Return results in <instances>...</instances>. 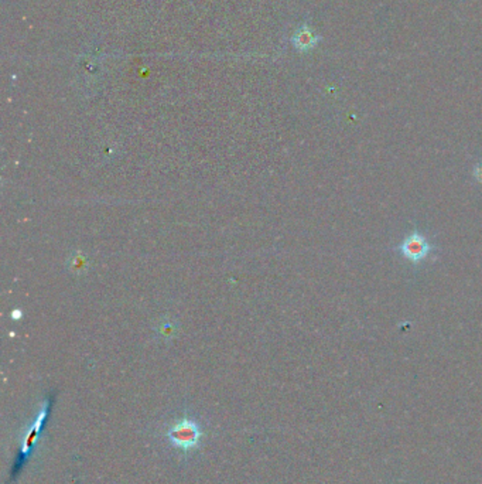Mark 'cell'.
Wrapping results in <instances>:
<instances>
[{
	"label": "cell",
	"instance_id": "cell-4",
	"mask_svg": "<svg viewBox=\"0 0 482 484\" xmlns=\"http://www.w3.org/2000/svg\"><path fill=\"white\" fill-rule=\"evenodd\" d=\"M473 176H474V179H476V180L480 183V184H482V160L481 162H478V163L474 166Z\"/></svg>",
	"mask_w": 482,
	"mask_h": 484
},
{
	"label": "cell",
	"instance_id": "cell-3",
	"mask_svg": "<svg viewBox=\"0 0 482 484\" xmlns=\"http://www.w3.org/2000/svg\"><path fill=\"white\" fill-rule=\"evenodd\" d=\"M47 415H48V403L44 404V407L41 408V411L37 415V418L30 424V427L24 432V438H23L21 446H20V455L23 456V459L27 458L31 454V451L34 449V446L37 444V439L40 437L42 424L47 420Z\"/></svg>",
	"mask_w": 482,
	"mask_h": 484
},
{
	"label": "cell",
	"instance_id": "cell-2",
	"mask_svg": "<svg viewBox=\"0 0 482 484\" xmlns=\"http://www.w3.org/2000/svg\"><path fill=\"white\" fill-rule=\"evenodd\" d=\"M398 249L406 259L412 261L413 264H419L428 258V255L433 249V245H430L423 234H420L419 231H413L403 240Z\"/></svg>",
	"mask_w": 482,
	"mask_h": 484
},
{
	"label": "cell",
	"instance_id": "cell-1",
	"mask_svg": "<svg viewBox=\"0 0 482 484\" xmlns=\"http://www.w3.org/2000/svg\"><path fill=\"white\" fill-rule=\"evenodd\" d=\"M201 437H202V432L198 424L190 418H184L178 421L167 432V438L170 444L183 452L194 451L198 446Z\"/></svg>",
	"mask_w": 482,
	"mask_h": 484
}]
</instances>
